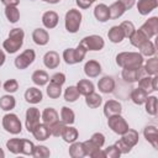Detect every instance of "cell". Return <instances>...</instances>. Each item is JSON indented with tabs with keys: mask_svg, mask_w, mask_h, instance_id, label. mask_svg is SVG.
<instances>
[{
	"mask_svg": "<svg viewBox=\"0 0 158 158\" xmlns=\"http://www.w3.org/2000/svg\"><path fill=\"white\" fill-rule=\"evenodd\" d=\"M116 63L121 68H138L143 64V56L138 52H121L116 56Z\"/></svg>",
	"mask_w": 158,
	"mask_h": 158,
	"instance_id": "1",
	"label": "cell"
},
{
	"mask_svg": "<svg viewBox=\"0 0 158 158\" xmlns=\"http://www.w3.org/2000/svg\"><path fill=\"white\" fill-rule=\"evenodd\" d=\"M23 37H25V33L22 28H19V27L12 28L9 33L7 40H5L2 43L4 49L10 54L17 52L23 43Z\"/></svg>",
	"mask_w": 158,
	"mask_h": 158,
	"instance_id": "2",
	"label": "cell"
},
{
	"mask_svg": "<svg viewBox=\"0 0 158 158\" xmlns=\"http://www.w3.org/2000/svg\"><path fill=\"white\" fill-rule=\"evenodd\" d=\"M81 23V12L77 9H70L65 14V30L70 33H75Z\"/></svg>",
	"mask_w": 158,
	"mask_h": 158,
	"instance_id": "3",
	"label": "cell"
},
{
	"mask_svg": "<svg viewBox=\"0 0 158 158\" xmlns=\"http://www.w3.org/2000/svg\"><path fill=\"white\" fill-rule=\"evenodd\" d=\"M2 127L5 128L6 132L12 133V135H17L22 130L21 121L15 114H6L2 117Z\"/></svg>",
	"mask_w": 158,
	"mask_h": 158,
	"instance_id": "4",
	"label": "cell"
},
{
	"mask_svg": "<svg viewBox=\"0 0 158 158\" xmlns=\"http://www.w3.org/2000/svg\"><path fill=\"white\" fill-rule=\"evenodd\" d=\"M107 125H109V127H110L115 133H117V135H123V133L130 128V127H128V123H127L126 120L121 116V114L107 117Z\"/></svg>",
	"mask_w": 158,
	"mask_h": 158,
	"instance_id": "5",
	"label": "cell"
},
{
	"mask_svg": "<svg viewBox=\"0 0 158 158\" xmlns=\"http://www.w3.org/2000/svg\"><path fill=\"white\" fill-rule=\"evenodd\" d=\"M86 51H100L104 48L105 46V42L102 40L101 36H98V35H91V36H86L84 37L80 43Z\"/></svg>",
	"mask_w": 158,
	"mask_h": 158,
	"instance_id": "6",
	"label": "cell"
},
{
	"mask_svg": "<svg viewBox=\"0 0 158 158\" xmlns=\"http://www.w3.org/2000/svg\"><path fill=\"white\" fill-rule=\"evenodd\" d=\"M35 58H36V53H35L33 49H30V48L28 49H25L20 56L16 57V59H15V67L17 69H26L30 64L33 63Z\"/></svg>",
	"mask_w": 158,
	"mask_h": 158,
	"instance_id": "7",
	"label": "cell"
},
{
	"mask_svg": "<svg viewBox=\"0 0 158 158\" xmlns=\"http://www.w3.org/2000/svg\"><path fill=\"white\" fill-rule=\"evenodd\" d=\"M139 31L148 38L151 40L152 37H154L158 32V17L157 16H153L151 19H148L141 27H139Z\"/></svg>",
	"mask_w": 158,
	"mask_h": 158,
	"instance_id": "8",
	"label": "cell"
},
{
	"mask_svg": "<svg viewBox=\"0 0 158 158\" xmlns=\"http://www.w3.org/2000/svg\"><path fill=\"white\" fill-rule=\"evenodd\" d=\"M41 114L40 110L36 107H30L26 111V128L28 132H32V130L40 123Z\"/></svg>",
	"mask_w": 158,
	"mask_h": 158,
	"instance_id": "9",
	"label": "cell"
},
{
	"mask_svg": "<svg viewBox=\"0 0 158 158\" xmlns=\"http://www.w3.org/2000/svg\"><path fill=\"white\" fill-rule=\"evenodd\" d=\"M121 111H122V106L116 100H109L104 105V115L106 117H110V116H114V115H118V114H121Z\"/></svg>",
	"mask_w": 158,
	"mask_h": 158,
	"instance_id": "10",
	"label": "cell"
},
{
	"mask_svg": "<svg viewBox=\"0 0 158 158\" xmlns=\"http://www.w3.org/2000/svg\"><path fill=\"white\" fill-rule=\"evenodd\" d=\"M41 118L43 121L44 125H47L48 127L51 125H53L54 122L59 121V116H58V112L53 109V107H46L41 115Z\"/></svg>",
	"mask_w": 158,
	"mask_h": 158,
	"instance_id": "11",
	"label": "cell"
},
{
	"mask_svg": "<svg viewBox=\"0 0 158 158\" xmlns=\"http://www.w3.org/2000/svg\"><path fill=\"white\" fill-rule=\"evenodd\" d=\"M158 6V0H138L137 10L141 15H148Z\"/></svg>",
	"mask_w": 158,
	"mask_h": 158,
	"instance_id": "12",
	"label": "cell"
},
{
	"mask_svg": "<svg viewBox=\"0 0 158 158\" xmlns=\"http://www.w3.org/2000/svg\"><path fill=\"white\" fill-rule=\"evenodd\" d=\"M84 73L89 78H95L101 73V65L96 60H88L84 65Z\"/></svg>",
	"mask_w": 158,
	"mask_h": 158,
	"instance_id": "13",
	"label": "cell"
},
{
	"mask_svg": "<svg viewBox=\"0 0 158 158\" xmlns=\"http://www.w3.org/2000/svg\"><path fill=\"white\" fill-rule=\"evenodd\" d=\"M42 91L37 88H28L26 91H25V100L28 102V104H38L42 101Z\"/></svg>",
	"mask_w": 158,
	"mask_h": 158,
	"instance_id": "14",
	"label": "cell"
},
{
	"mask_svg": "<svg viewBox=\"0 0 158 158\" xmlns=\"http://www.w3.org/2000/svg\"><path fill=\"white\" fill-rule=\"evenodd\" d=\"M59 62H60V58H59V54L54 51H49L44 54L43 57V63L47 68L49 69H54L59 65Z\"/></svg>",
	"mask_w": 158,
	"mask_h": 158,
	"instance_id": "15",
	"label": "cell"
},
{
	"mask_svg": "<svg viewBox=\"0 0 158 158\" xmlns=\"http://www.w3.org/2000/svg\"><path fill=\"white\" fill-rule=\"evenodd\" d=\"M33 135V137L38 141H46L49 136H51V132H49V127L44 123H38L31 132Z\"/></svg>",
	"mask_w": 158,
	"mask_h": 158,
	"instance_id": "16",
	"label": "cell"
},
{
	"mask_svg": "<svg viewBox=\"0 0 158 158\" xmlns=\"http://www.w3.org/2000/svg\"><path fill=\"white\" fill-rule=\"evenodd\" d=\"M98 88L101 93L104 94H109V93H112L114 89H115V80L111 78V77H102L99 83H98Z\"/></svg>",
	"mask_w": 158,
	"mask_h": 158,
	"instance_id": "17",
	"label": "cell"
},
{
	"mask_svg": "<svg viewBox=\"0 0 158 158\" xmlns=\"http://www.w3.org/2000/svg\"><path fill=\"white\" fill-rule=\"evenodd\" d=\"M144 138L153 146V148H158V130L156 126H147L143 131Z\"/></svg>",
	"mask_w": 158,
	"mask_h": 158,
	"instance_id": "18",
	"label": "cell"
},
{
	"mask_svg": "<svg viewBox=\"0 0 158 158\" xmlns=\"http://www.w3.org/2000/svg\"><path fill=\"white\" fill-rule=\"evenodd\" d=\"M32 40L38 46H44L48 43L49 41V35L46 30L43 28H36L33 32H32Z\"/></svg>",
	"mask_w": 158,
	"mask_h": 158,
	"instance_id": "19",
	"label": "cell"
},
{
	"mask_svg": "<svg viewBox=\"0 0 158 158\" xmlns=\"http://www.w3.org/2000/svg\"><path fill=\"white\" fill-rule=\"evenodd\" d=\"M58 20H59V17H58L57 12H54V11H47L42 16V23L46 28H54L58 23Z\"/></svg>",
	"mask_w": 158,
	"mask_h": 158,
	"instance_id": "20",
	"label": "cell"
},
{
	"mask_svg": "<svg viewBox=\"0 0 158 158\" xmlns=\"http://www.w3.org/2000/svg\"><path fill=\"white\" fill-rule=\"evenodd\" d=\"M122 136V138H121V141L122 142H125L128 147H135L136 144H137V142H138V132L136 131V130H132V128H128L123 135H121Z\"/></svg>",
	"mask_w": 158,
	"mask_h": 158,
	"instance_id": "21",
	"label": "cell"
},
{
	"mask_svg": "<svg viewBox=\"0 0 158 158\" xmlns=\"http://www.w3.org/2000/svg\"><path fill=\"white\" fill-rule=\"evenodd\" d=\"M94 16L96 17V20H99L100 22H106L110 19V12H109V6H106L105 4H99L95 6L94 9Z\"/></svg>",
	"mask_w": 158,
	"mask_h": 158,
	"instance_id": "22",
	"label": "cell"
},
{
	"mask_svg": "<svg viewBox=\"0 0 158 158\" xmlns=\"http://www.w3.org/2000/svg\"><path fill=\"white\" fill-rule=\"evenodd\" d=\"M107 37H109V40L112 43H120L125 38L123 32H122V30H121L120 26H112L109 30V32H107Z\"/></svg>",
	"mask_w": 158,
	"mask_h": 158,
	"instance_id": "23",
	"label": "cell"
},
{
	"mask_svg": "<svg viewBox=\"0 0 158 158\" xmlns=\"http://www.w3.org/2000/svg\"><path fill=\"white\" fill-rule=\"evenodd\" d=\"M122 79L125 81H128V83H133V81H138L139 78H138V68H123L122 73Z\"/></svg>",
	"mask_w": 158,
	"mask_h": 158,
	"instance_id": "24",
	"label": "cell"
},
{
	"mask_svg": "<svg viewBox=\"0 0 158 158\" xmlns=\"http://www.w3.org/2000/svg\"><path fill=\"white\" fill-rule=\"evenodd\" d=\"M77 89L79 90L80 95L85 96V95H88V94L94 91V84H93V81H90L88 79H81L77 84Z\"/></svg>",
	"mask_w": 158,
	"mask_h": 158,
	"instance_id": "25",
	"label": "cell"
},
{
	"mask_svg": "<svg viewBox=\"0 0 158 158\" xmlns=\"http://www.w3.org/2000/svg\"><path fill=\"white\" fill-rule=\"evenodd\" d=\"M147 96H148V94H147L143 89H141V88H136V89H133L132 93H131V100H132L136 105H142V104H144Z\"/></svg>",
	"mask_w": 158,
	"mask_h": 158,
	"instance_id": "26",
	"label": "cell"
},
{
	"mask_svg": "<svg viewBox=\"0 0 158 158\" xmlns=\"http://www.w3.org/2000/svg\"><path fill=\"white\" fill-rule=\"evenodd\" d=\"M67 143H72L74 141H77L78 138V130L72 127V126H65L63 132H62V136H60Z\"/></svg>",
	"mask_w": 158,
	"mask_h": 158,
	"instance_id": "27",
	"label": "cell"
},
{
	"mask_svg": "<svg viewBox=\"0 0 158 158\" xmlns=\"http://www.w3.org/2000/svg\"><path fill=\"white\" fill-rule=\"evenodd\" d=\"M69 156L72 158H81L85 156L84 152V147H83V142H72L70 147H69Z\"/></svg>",
	"mask_w": 158,
	"mask_h": 158,
	"instance_id": "28",
	"label": "cell"
},
{
	"mask_svg": "<svg viewBox=\"0 0 158 158\" xmlns=\"http://www.w3.org/2000/svg\"><path fill=\"white\" fill-rule=\"evenodd\" d=\"M31 79H32V81H33L36 85L42 86V85H46V84L48 83L49 77H48V74H47L44 70H41V69H40V70L33 72Z\"/></svg>",
	"mask_w": 158,
	"mask_h": 158,
	"instance_id": "29",
	"label": "cell"
},
{
	"mask_svg": "<svg viewBox=\"0 0 158 158\" xmlns=\"http://www.w3.org/2000/svg\"><path fill=\"white\" fill-rule=\"evenodd\" d=\"M126 9L123 7V5L120 1H116L114 4L110 5L109 7V12H110V19H118L125 14Z\"/></svg>",
	"mask_w": 158,
	"mask_h": 158,
	"instance_id": "30",
	"label": "cell"
},
{
	"mask_svg": "<svg viewBox=\"0 0 158 158\" xmlns=\"http://www.w3.org/2000/svg\"><path fill=\"white\" fill-rule=\"evenodd\" d=\"M101 102H102V98L99 94L94 93V91L90 93V94H88V95H85V104L89 107H91V109L99 107L101 105Z\"/></svg>",
	"mask_w": 158,
	"mask_h": 158,
	"instance_id": "31",
	"label": "cell"
},
{
	"mask_svg": "<svg viewBox=\"0 0 158 158\" xmlns=\"http://www.w3.org/2000/svg\"><path fill=\"white\" fill-rule=\"evenodd\" d=\"M60 118L65 125H72L75 121V114L72 109H69L67 106H63L62 110H60Z\"/></svg>",
	"mask_w": 158,
	"mask_h": 158,
	"instance_id": "32",
	"label": "cell"
},
{
	"mask_svg": "<svg viewBox=\"0 0 158 158\" xmlns=\"http://www.w3.org/2000/svg\"><path fill=\"white\" fill-rule=\"evenodd\" d=\"M16 105V101H15V98L11 96V95H4L0 98V109L4 110V111H10L15 107Z\"/></svg>",
	"mask_w": 158,
	"mask_h": 158,
	"instance_id": "33",
	"label": "cell"
},
{
	"mask_svg": "<svg viewBox=\"0 0 158 158\" xmlns=\"http://www.w3.org/2000/svg\"><path fill=\"white\" fill-rule=\"evenodd\" d=\"M130 41H131V43H132V46H135V47H137V48H139L146 41H148V38L139 31V30H137V31H135L133 32V35L130 37Z\"/></svg>",
	"mask_w": 158,
	"mask_h": 158,
	"instance_id": "34",
	"label": "cell"
},
{
	"mask_svg": "<svg viewBox=\"0 0 158 158\" xmlns=\"http://www.w3.org/2000/svg\"><path fill=\"white\" fill-rule=\"evenodd\" d=\"M79 95H80V93L77 89V86L72 85V86H68L65 89V91H64V100L68 101V102H74V101L78 100Z\"/></svg>",
	"mask_w": 158,
	"mask_h": 158,
	"instance_id": "35",
	"label": "cell"
},
{
	"mask_svg": "<svg viewBox=\"0 0 158 158\" xmlns=\"http://www.w3.org/2000/svg\"><path fill=\"white\" fill-rule=\"evenodd\" d=\"M144 69H146L148 75H157V73H158V59L156 57L149 58L144 64Z\"/></svg>",
	"mask_w": 158,
	"mask_h": 158,
	"instance_id": "36",
	"label": "cell"
},
{
	"mask_svg": "<svg viewBox=\"0 0 158 158\" xmlns=\"http://www.w3.org/2000/svg\"><path fill=\"white\" fill-rule=\"evenodd\" d=\"M138 88L143 89L147 94L154 91V89H153V77L151 78L149 75H147V77H144V78H141V79L138 80Z\"/></svg>",
	"mask_w": 158,
	"mask_h": 158,
	"instance_id": "37",
	"label": "cell"
},
{
	"mask_svg": "<svg viewBox=\"0 0 158 158\" xmlns=\"http://www.w3.org/2000/svg\"><path fill=\"white\" fill-rule=\"evenodd\" d=\"M5 16L7 17V20L11 23H15L20 19V11L17 10L16 6H6V9H5Z\"/></svg>",
	"mask_w": 158,
	"mask_h": 158,
	"instance_id": "38",
	"label": "cell"
},
{
	"mask_svg": "<svg viewBox=\"0 0 158 158\" xmlns=\"http://www.w3.org/2000/svg\"><path fill=\"white\" fill-rule=\"evenodd\" d=\"M139 49H141V54L142 56H147V57H152V56H154V53H156V46H154V43L152 42V41H146L141 47H139Z\"/></svg>",
	"mask_w": 158,
	"mask_h": 158,
	"instance_id": "39",
	"label": "cell"
},
{
	"mask_svg": "<svg viewBox=\"0 0 158 158\" xmlns=\"http://www.w3.org/2000/svg\"><path fill=\"white\" fill-rule=\"evenodd\" d=\"M157 96H147L144 104H146V111L149 115H156L157 114Z\"/></svg>",
	"mask_w": 158,
	"mask_h": 158,
	"instance_id": "40",
	"label": "cell"
},
{
	"mask_svg": "<svg viewBox=\"0 0 158 158\" xmlns=\"http://www.w3.org/2000/svg\"><path fill=\"white\" fill-rule=\"evenodd\" d=\"M46 90H47V95L51 99H57L62 94V86L58 84H54V83H49V85L47 86Z\"/></svg>",
	"mask_w": 158,
	"mask_h": 158,
	"instance_id": "41",
	"label": "cell"
},
{
	"mask_svg": "<svg viewBox=\"0 0 158 158\" xmlns=\"http://www.w3.org/2000/svg\"><path fill=\"white\" fill-rule=\"evenodd\" d=\"M35 149V144L28 141V139H21V146H20V153L26 154V156H32Z\"/></svg>",
	"mask_w": 158,
	"mask_h": 158,
	"instance_id": "42",
	"label": "cell"
},
{
	"mask_svg": "<svg viewBox=\"0 0 158 158\" xmlns=\"http://www.w3.org/2000/svg\"><path fill=\"white\" fill-rule=\"evenodd\" d=\"M64 127H65V123L63 121H57V122H54L53 125L49 126V132L54 137H60Z\"/></svg>",
	"mask_w": 158,
	"mask_h": 158,
	"instance_id": "43",
	"label": "cell"
},
{
	"mask_svg": "<svg viewBox=\"0 0 158 158\" xmlns=\"http://www.w3.org/2000/svg\"><path fill=\"white\" fill-rule=\"evenodd\" d=\"M20 146H21V139L20 138H10L6 142L7 149L14 154H19L20 153Z\"/></svg>",
	"mask_w": 158,
	"mask_h": 158,
	"instance_id": "44",
	"label": "cell"
},
{
	"mask_svg": "<svg viewBox=\"0 0 158 158\" xmlns=\"http://www.w3.org/2000/svg\"><path fill=\"white\" fill-rule=\"evenodd\" d=\"M120 27H121V30L123 32V36L127 37V38H130L133 35V32L136 31V28H135V26H133V23L131 21H123V22H121Z\"/></svg>",
	"mask_w": 158,
	"mask_h": 158,
	"instance_id": "45",
	"label": "cell"
},
{
	"mask_svg": "<svg viewBox=\"0 0 158 158\" xmlns=\"http://www.w3.org/2000/svg\"><path fill=\"white\" fill-rule=\"evenodd\" d=\"M49 154H51V152L46 146H35V149L32 153V156L35 158H47V157H49Z\"/></svg>",
	"mask_w": 158,
	"mask_h": 158,
	"instance_id": "46",
	"label": "cell"
},
{
	"mask_svg": "<svg viewBox=\"0 0 158 158\" xmlns=\"http://www.w3.org/2000/svg\"><path fill=\"white\" fill-rule=\"evenodd\" d=\"M63 59L67 64H75L78 63L75 59V54H74V48H68L63 52Z\"/></svg>",
	"mask_w": 158,
	"mask_h": 158,
	"instance_id": "47",
	"label": "cell"
},
{
	"mask_svg": "<svg viewBox=\"0 0 158 158\" xmlns=\"http://www.w3.org/2000/svg\"><path fill=\"white\" fill-rule=\"evenodd\" d=\"M17 89H19V83H17V80H15V79H9V80H6V81L4 83V90H5L6 93L12 94V93L17 91Z\"/></svg>",
	"mask_w": 158,
	"mask_h": 158,
	"instance_id": "48",
	"label": "cell"
},
{
	"mask_svg": "<svg viewBox=\"0 0 158 158\" xmlns=\"http://www.w3.org/2000/svg\"><path fill=\"white\" fill-rule=\"evenodd\" d=\"M83 147H84V152H85V156H91L96 149H99V148H101V147H98L91 139H89V141H85V142H83Z\"/></svg>",
	"mask_w": 158,
	"mask_h": 158,
	"instance_id": "49",
	"label": "cell"
},
{
	"mask_svg": "<svg viewBox=\"0 0 158 158\" xmlns=\"http://www.w3.org/2000/svg\"><path fill=\"white\" fill-rule=\"evenodd\" d=\"M105 158H118L121 152L118 151V148L114 144V146H109L107 148H105Z\"/></svg>",
	"mask_w": 158,
	"mask_h": 158,
	"instance_id": "50",
	"label": "cell"
},
{
	"mask_svg": "<svg viewBox=\"0 0 158 158\" xmlns=\"http://www.w3.org/2000/svg\"><path fill=\"white\" fill-rule=\"evenodd\" d=\"M86 49L81 46V44H78V47L77 48H74V54H75V59H77V62L79 63V62H81L83 59H84V57H85V54H86Z\"/></svg>",
	"mask_w": 158,
	"mask_h": 158,
	"instance_id": "51",
	"label": "cell"
},
{
	"mask_svg": "<svg viewBox=\"0 0 158 158\" xmlns=\"http://www.w3.org/2000/svg\"><path fill=\"white\" fill-rule=\"evenodd\" d=\"M51 83H54V84H58L62 86L65 83V75L63 73H56L51 77Z\"/></svg>",
	"mask_w": 158,
	"mask_h": 158,
	"instance_id": "52",
	"label": "cell"
},
{
	"mask_svg": "<svg viewBox=\"0 0 158 158\" xmlns=\"http://www.w3.org/2000/svg\"><path fill=\"white\" fill-rule=\"evenodd\" d=\"M98 147H102L104 146V143H105V136L102 135V133H99V132H96V133H94L93 136H91V138H90Z\"/></svg>",
	"mask_w": 158,
	"mask_h": 158,
	"instance_id": "53",
	"label": "cell"
},
{
	"mask_svg": "<svg viewBox=\"0 0 158 158\" xmlns=\"http://www.w3.org/2000/svg\"><path fill=\"white\" fill-rule=\"evenodd\" d=\"M115 146L118 148V151H120L121 153H128V152L132 149L131 147H128V146H127L125 142H122L121 139H118V141L115 143Z\"/></svg>",
	"mask_w": 158,
	"mask_h": 158,
	"instance_id": "54",
	"label": "cell"
},
{
	"mask_svg": "<svg viewBox=\"0 0 158 158\" xmlns=\"http://www.w3.org/2000/svg\"><path fill=\"white\" fill-rule=\"evenodd\" d=\"M75 2H77V5H78L80 9H88V7H90V5L93 4L90 0H75Z\"/></svg>",
	"mask_w": 158,
	"mask_h": 158,
	"instance_id": "55",
	"label": "cell"
},
{
	"mask_svg": "<svg viewBox=\"0 0 158 158\" xmlns=\"http://www.w3.org/2000/svg\"><path fill=\"white\" fill-rule=\"evenodd\" d=\"M122 5H123V7L126 9V10H128V9H131L133 5H135V0H118Z\"/></svg>",
	"mask_w": 158,
	"mask_h": 158,
	"instance_id": "56",
	"label": "cell"
},
{
	"mask_svg": "<svg viewBox=\"0 0 158 158\" xmlns=\"http://www.w3.org/2000/svg\"><path fill=\"white\" fill-rule=\"evenodd\" d=\"M90 157H91V158H105V152L101 151V148H99V149H96Z\"/></svg>",
	"mask_w": 158,
	"mask_h": 158,
	"instance_id": "57",
	"label": "cell"
},
{
	"mask_svg": "<svg viewBox=\"0 0 158 158\" xmlns=\"http://www.w3.org/2000/svg\"><path fill=\"white\" fill-rule=\"evenodd\" d=\"M1 2L5 6H17L20 4V0H1Z\"/></svg>",
	"mask_w": 158,
	"mask_h": 158,
	"instance_id": "58",
	"label": "cell"
},
{
	"mask_svg": "<svg viewBox=\"0 0 158 158\" xmlns=\"http://www.w3.org/2000/svg\"><path fill=\"white\" fill-rule=\"evenodd\" d=\"M4 62H5V53L0 49V67L4 64Z\"/></svg>",
	"mask_w": 158,
	"mask_h": 158,
	"instance_id": "59",
	"label": "cell"
},
{
	"mask_svg": "<svg viewBox=\"0 0 158 158\" xmlns=\"http://www.w3.org/2000/svg\"><path fill=\"white\" fill-rule=\"evenodd\" d=\"M5 157V153H4V151L0 148V158H4Z\"/></svg>",
	"mask_w": 158,
	"mask_h": 158,
	"instance_id": "60",
	"label": "cell"
},
{
	"mask_svg": "<svg viewBox=\"0 0 158 158\" xmlns=\"http://www.w3.org/2000/svg\"><path fill=\"white\" fill-rule=\"evenodd\" d=\"M90 1H91V2H94V1H96V0H90Z\"/></svg>",
	"mask_w": 158,
	"mask_h": 158,
	"instance_id": "61",
	"label": "cell"
},
{
	"mask_svg": "<svg viewBox=\"0 0 158 158\" xmlns=\"http://www.w3.org/2000/svg\"><path fill=\"white\" fill-rule=\"evenodd\" d=\"M43 1H46V0H43Z\"/></svg>",
	"mask_w": 158,
	"mask_h": 158,
	"instance_id": "62",
	"label": "cell"
},
{
	"mask_svg": "<svg viewBox=\"0 0 158 158\" xmlns=\"http://www.w3.org/2000/svg\"><path fill=\"white\" fill-rule=\"evenodd\" d=\"M59 1H60V0H59Z\"/></svg>",
	"mask_w": 158,
	"mask_h": 158,
	"instance_id": "63",
	"label": "cell"
}]
</instances>
